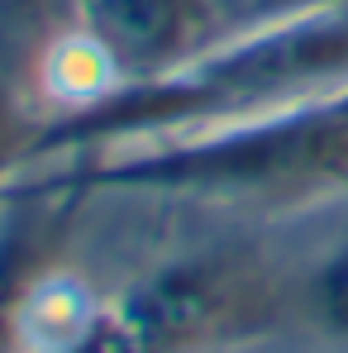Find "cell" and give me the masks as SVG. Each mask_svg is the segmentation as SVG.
<instances>
[{"mask_svg":"<svg viewBox=\"0 0 348 353\" xmlns=\"http://www.w3.org/2000/svg\"><path fill=\"white\" fill-rule=\"evenodd\" d=\"M348 86V0L310 5L291 19L210 43L176 72L139 86H115L96 101L39 115L29 163H72L158 143L243 119H267L339 101ZM19 168V172H24Z\"/></svg>","mask_w":348,"mask_h":353,"instance_id":"6da1fadb","label":"cell"},{"mask_svg":"<svg viewBox=\"0 0 348 353\" xmlns=\"http://www.w3.org/2000/svg\"><path fill=\"white\" fill-rule=\"evenodd\" d=\"M334 176L348 181V96L287 115L53 163L29 181H48L76 196L119 191L167 201H267Z\"/></svg>","mask_w":348,"mask_h":353,"instance_id":"7a4b0ae2","label":"cell"},{"mask_svg":"<svg viewBox=\"0 0 348 353\" xmlns=\"http://www.w3.org/2000/svg\"><path fill=\"white\" fill-rule=\"evenodd\" d=\"M277 282L253 248H201L134 277L115 310L153 353H196L229 344L272 320Z\"/></svg>","mask_w":348,"mask_h":353,"instance_id":"3957f363","label":"cell"},{"mask_svg":"<svg viewBox=\"0 0 348 353\" xmlns=\"http://www.w3.org/2000/svg\"><path fill=\"white\" fill-rule=\"evenodd\" d=\"M72 34L105 91H115L158 81L220 43V19L210 0H76Z\"/></svg>","mask_w":348,"mask_h":353,"instance_id":"277c9868","label":"cell"},{"mask_svg":"<svg viewBox=\"0 0 348 353\" xmlns=\"http://www.w3.org/2000/svg\"><path fill=\"white\" fill-rule=\"evenodd\" d=\"M76 24V0H0V77L19 91L43 86L62 29Z\"/></svg>","mask_w":348,"mask_h":353,"instance_id":"5b68a950","label":"cell"},{"mask_svg":"<svg viewBox=\"0 0 348 353\" xmlns=\"http://www.w3.org/2000/svg\"><path fill=\"white\" fill-rule=\"evenodd\" d=\"M34 129H39V115L29 110V91H19L14 81L0 77V196L10 191V181L24 168Z\"/></svg>","mask_w":348,"mask_h":353,"instance_id":"8992f818","label":"cell"},{"mask_svg":"<svg viewBox=\"0 0 348 353\" xmlns=\"http://www.w3.org/2000/svg\"><path fill=\"white\" fill-rule=\"evenodd\" d=\"M210 5H215V19H220V39H234V34L291 19V14H300L310 5H325V0H210Z\"/></svg>","mask_w":348,"mask_h":353,"instance_id":"52a82bcc","label":"cell"},{"mask_svg":"<svg viewBox=\"0 0 348 353\" xmlns=\"http://www.w3.org/2000/svg\"><path fill=\"white\" fill-rule=\"evenodd\" d=\"M53 353H153L143 339H139V330L119 315L115 305H105L76 339H67L62 349H53Z\"/></svg>","mask_w":348,"mask_h":353,"instance_id":"ba28073f","label":"cell"},{"mask_svg":"<svg viewBox=\"0 0 348 353\" xmlns=\"http://www.w3.org/2000/svg\"><path fill=\"white\" fill-rule=\"evenodd\" d=\"M310 301H315V310H320L329 325L348 330V248H339L334 258H325V263L315 268V277H310Z\"/></svg>","mask_w":348,"mask_h":353,"instance_id":"9c48e42d","label":"cell"}]
</instances>
